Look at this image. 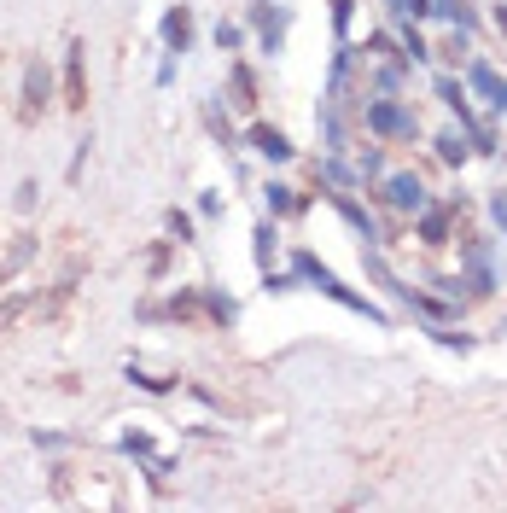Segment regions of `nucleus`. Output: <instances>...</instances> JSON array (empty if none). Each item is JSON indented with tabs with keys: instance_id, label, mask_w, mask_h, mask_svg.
<instances>
[{
	"instance_id": "obj_1",
	"label": "nucleus",
	"mask_w": 507,
	"mask_h": 513,
	"mask_svg": "<svg viewBox=\"0 0 507 513\" xmlns=\"http://www.w3.org/2000/svg\"><path fill=\"white\" fill-rule=\"evenodd\" d=\"M292 269H298V280H304V286H315L321 298H333L338 309H350V315H362V321H373V327H391V315H385V309L373 304L368 292H356V286H344V280H338V274L327 269L321 257H315V251H292Z\"/></svg>"
},
{
	"instance_id": "obj_2",
	"label": "nucleus",
	"mask_w": 507,
	"mask_h": 513,
	"mask_svg": "<svg viewBox=\"0 0 507 513\" xmlns=\"http://www.w3.org/2000/svg\"><path fill=\"white\" fill-rule=\"evenodd\" d=\"M362 123H368L373 140H420V117L397 94H368L362 100Z\"/></svg>"
},
{
	"instance_id": "obj_3",
	"label": "nucleus",
	"mask_w": 507,
	"mask_h": 513,
	"mask_svg": "<svg viewBox=\"0 0 507 513\" xmlns=\"http://www.w3.org/2000/svg\"><path fill=\"white\" fill-rule=\"evenodd\" d=\"M373 193H379V205L385 210H397V216H408V222L432 205V193H426L420 170H385V181H373Z\"/></svg>"
},
{
	"instance_id": "obj_4",
	"label": "nucleus",
	"mask_w": 507,
	"mask_h": 513,
	"mask_svg": "<svg viewBox=\"0 0 507 513\" xmlns=\"http://www.w3.org/2000/svg\"><path fill=\"white\" fill-rule=\"evenodd\" d=\"M461 274H467L473 298H496V286H502V274H496V234L461 240Z\"/></svg>"
},
{
	"instance_id": "obj_5",
	"label": "nucleus",
	"mask_w": 507,
	"mask_h": 513,
	"mask_svg": "<svg viewBox=\"0 0 507 513\" xmlns=\"http://www.w3.org/2000/svg\"><path fill=\"white\" fill-rule=\"evenodd\" d=\"M455 216H461V210L449 205V199H432V205L420 210V216H414V240L426 245V251H443V245H455Z\"/></svg>"
},
{
	"instance_id": "obj_6",
	"label": "nucleus",
	"mask_w": 507,
	"mask_h": 513,
	"mask_svg": "<svg viewBox=\"0 0 507 513\" xmlns=\"http://www.w3.org/2000/svg\"><path fill=\"white\" fill-rule=\"evenodd\" d=\"M362 269H368V280L379 286V292H385V298H397L403 309H414V292H420V286L397 280V269L385 263V251H379V245H362Z\"/></svg>"
},
{
	"instance_id": "obj_7",
	"label": "nucleus",
	"mask_w": 507,
	"mask_h": 513,
	"mask_svg": "<svg viewBox=\"0 0 507 513\" xmlns=\"http://www.w3.org/2000/svg\"><path fill=\"white\" fill-rule=\"evenodd\" d=\"M47 100H53V70L41 65V59H30V65H24V82H18V111H24V117H41Z\"/></svg>"
},
{
	"instance_id": "obj_8",
	"label": "nucleus",
	"mask_w": 507,
	"mask_h": 513,
	"mask_svg": "<svg viewBox=\"0 0 507 513\" xmlns=\"http://www.w3.org/2000/svg\"><path fill=\"white\" fill-rule=\"evenodd\" d=\"M245 146H251L257 158H269V164H292V158H298L292 135H286V129H274V123H251V129H245Z\"/></svg>"
},
{
	"instance_id": "obj_9",
	"label": "nucleus",
	"mask_w": 507,
	"mask_h": 513,
	"mask_svg": "<svg viewBox=\"0 0 507 513\" xmlns=\"http://www.w3.org/2000/svg\"><path fill=\"white\" fill-rule=\"evenodd\" d=\"M65 105L70 111L88 105V41H70L65 47Z\"/></svg>"
},
{
	"instance_id": "obj_10",
	"label": "nucleus",
	"mask_w": 507,
	"mask_h": 513,
	"mask_svg": "<svg viewBox=\"0 0 507 513\" xmlns=\"http://www.w3.org/2000/svg\"><path fill=\"white\" fill-rule=\"evenodd\" d=\"M333 199V210L350 222V234H362V245H385V228H379V216H373L368 205H356L350 193H327Z\"/></svg>"
},
{
	"instance_id": "obj_11",
	"label": "nucleus",
	"mask_w": 507,
	"mask_h": 513,
	"mask_svg": "<svg viewBox=\"0 0 507 513\" xmlns=\"http://www.w3.org/2000/svg\"><path fill=\"white\" fill-rule=\"evenodd\" d=\"M432 94H438V100L449 105L455 117H461V129H473V123H484V117L473 111V88H467V76H438V82H432Z\"/></svg>"
},
{
	"instance_id": "obj_12",
	"label": "nucleus",
	"mask_w": 507,
	"mask_h": 513,
	"mask_svg": "<svg viewBox=\"0 0 507 513\" xmlns=\"http://www.w3.org/2000/svg\"><path fill=\"white\" fill-rule=\"evenodd\" d=\"M158 41H164V53H193V12L187 6H169L164 18H158Z\"/></svg>"
},
{
	"instance_id": "obj_13",
	"label": "nucleus",
	"mask_w": 507,
	"mask_h": 513,
	"mask_svg": "<svg viewBox=\"0 0 507 513\" xmlns=\"http://www.w3.org/2000/svg\"><path fill=\"white\" fill-rule=\"evenodd\" d=\"M263 205H269V216L274 222H280V216H304L309 210V193H298V187H292V181H263Z\"/></svg>"
},
{
	"instance_id": "obj_14",
	"label": "nucleus",
	"mask_w": 507,
	"mask_h": 513,
	"mask_svg": "<svg viewBox=\"0 0 507 513\" xmlns=\"http://www.w3.org/2000/svg\"><path fill=\"white\" fill-rule=\"evenodd\" d=\"M245 30H292V6H280V0H251L245 6Z\"/></svg>"
},
{
	"instance_id": "obj_15",
	"label": "nucleus",
	"mask_w": 507,
	"mask_h": 513,
	"mask_svg": "<svg viewBox=\"0 0 507 513\" xmlns=\"http://www.w3.org/2000/svg\"><path fill=\"white\" fill-rule=\"evenodd\" d=\"M199 304H204V321L210 327H234L239 321V298L222 292V286H199Z\"/></svg>"
},
{
	"instance_id": "obj_16",
	"label": "nucleus",
	"mask_w": 507,
	"mask_h": 513,
	"mask_svg": "<svg viewBox=\"0 0 507 513\" xmlns=\"http://www.w3.org/2000/svg\"><path fill=\"white\" fill-rule=\"evenodd\" d=\"M467 88H473L490 111L502 105V76H496V65H490V59H467Z\"/></svg>"
},
{
	"instance_id": "obj_17",
	"label": "nucleus",
	"mask_w": 507,
	"mask_h": 513,
	"mask_svg": "<svg viewBox=\"0 0 507 513\" xmlns=\"http://www.w3.org/2000/svg\"><path fill=\"white\" fill-rule=\"evenodd\" d=\"M315 175H321L333 193H350V187H362V170H356V164H344V152H321Z\"/></svg>"
},
{
	"instance_id": "obj_18",
	"label": "nucleus",
	"mask_w": 507,
	"mask_h": 513,
	"mask_svg": "<svg viewBox=\"0 0 507 513\" xmlns=\"http://www.w3.org/2000/svg\"><path fill=\"white\" fill-rule=\"evenodd\" d=\"M432 152H438L449 170H461L473 158V140H467V129H443V135H432Z\"/></svg>"
},
{
	"instance_id": "obj_19",
	"label": "nucleus",
	"mask_w": 507,
	"mask_h": 513,
	"mask_svg": "<svg viewBox=\"0 0 507 513\" xmlns=\"http://www.w3.org/2000/svg\"><path fill=\"white\" fill-rule=\"evenodd\" d=\"M397 47H403V65H426L432 59V41L420 35L414 18H397Z\"/></svg>"
},
{
	"instance_id": "obj_20",
	"label": "nucleus",
	"mask_w": 507,
	"mask_h": 513,
	"mask_svg": "<svg viewBox=\"0 0 507 513\" xmlns=\"http://www.w3.org/2000/svg\"><path fill=\"white\" fill-rule=\"evenodd\" d=\"M228 88H234V100H228V105H239V111H257V76H251V65H245V59H234V65H228Z\"/></svg>"
},
{
	"instance_id": "obj_21",
	"label": "nucleus",
	"mask_w": 507,
	"mask_h": 513,
	"mask_svg": "<svg viewBox=\"0 0 507 513\" xmlns=\"http://www.w3.org/2000/svg\"><path fill=\"white\" fill-rule=\"evenodd\" d=\"M274 251H280V234H274V216H263V222L251 228V257H257V269H274Z\"/></svg>"
},
{
	"instance_id": "obj_22",
	"label": "nucleus",
	"mask_w": 507,
	"mask_h": 513,
	"mask_svg": "<svg viewBox=\"0 0 507 513\" xmlns=\"http://www.w3.org/2000/svg\"><path fill=\"white\" fill-rule=\"evenodd\" d=\"M123 379H129L135 391H146V397H169V391H175V379H169V374H152V368H140V362H129Z\"/></svg>"
},
{
	"instance_id": "obj_23",
	"label": "nucleus",
	"mask_w": 507,
	"mask_h": 513,
	"mask_svg": "<svg viewBox=\"0 0 507 513\" xmlns=\"http://www.w3.org/2000/svg\"><path fill=\"white\" fill-rule=\"evenodd\" d=\"M426 333H432V344H443V350H461V356L478 344L473 333H455V321H426Z\"/></svg>"
},
{
	"instance_id": "obj_24",
	"label": "nucleus",
	"mask_w": 507,
	"mask_h": 513,
	"mask_svg": "<svg viewBox=\"0 0 507 513\" xmlns=\"http://www.w3.org/2000/svg\"><path fill=\"white\" fill-rule=\"evenodd\" d=\"M117 449H123V455H135V461H152V432H146V426H129V432H117Z\"/></svg>"
},
{
	"instance_id": "obj_25",
	"label": "nucleus",
	"mask_w": 507,
	"mask_h": 513,
	"mask_svg": "<svg viewBox=\"0 0 507 513\" xmlns=\"http://www.w3.org/2000/svg\"><path fill=\"white\" fill-rule=\"evenodd\" d=\"M204 129H210V135L222 140L228 152H234V146H239V135H234V129H228V117H222V100H204Z\"/></svg>"
},
{
	"instance_id": "obj_26",
	"label": "nucleus",
	"mask_w": 507,
	"mask_h": 513,
	"mask_svg": "<svg viewBox=\"0 0 507 513\" xmlns=\"http://www.w3.org/2000/svg\"><path fill=\"white\" fill-rule=\"evenodd\" d=\"M164 228H169V240H175V245H193V240H199V222H193V216H187L181 205L164 216Z\"/></svg>"
},
{
	"instance_id": "obj_27",
	"label": "nucleus",
	"mask_w": 507,
	"mask_h": 513,
	"mask_svg": "<svg viewBox=\"0 0 507 513\" xmlns=\"http://www.w3.org/2000/svg\"><path fill=\"white\" fill-rule=\"evenodd\" d=\"M210 41H216V53H239V47H245V24H228V18H222V24L210 30Z\"/></svg>"
},
{
	"instance_id": "obj_28",
	"label": "nucleus",
	"mask_w": 507,
	"mask_h": 513,
	"mask_svg": "<svg viewBox=\"0 0 507 513\" xmlns=\"http://www.w3.org/2000/svg\"><path fill=\"white\" fill-rule=\"evenodd\" d=\"M467 140H473V152H484V158H496V152H502L496 123H473V129H467Z\"/></svg>"
},
{
	"instance_id": "obj_29",
	"label": "nucleus",
	"mask_w": 507,
	"mask_h": 513,
	"mask_svg": "<svg viewBox=\"0 0 507 513\" xmlns=\"http://www.w3.org/2000/svg\"><path fill=\"white\" fill-rule=\"evenodd\" d=\"M169 315H175V321H187V315H204V304H199V286H181V292L169 298Z\"/></svg>"
},
{
	"instance_id": "obj_30",
	"label": "nucleus",
	"mask_w": 507,
	"mask_h": 513,
	"mask_svg": "<svg viewBox=\"0 0 507 513\" xmlns=\"http://www.w3.org/2000/svg\"><path fill=\"white\" fill-rule=\"evenodd\" d=\"M350 24H356V0H333V41H350Z\"/></svg>"
},
{
	"instance_id": "obj_31",
	"label": "nucleus",
	"mask_w": 507,
	"mask_h": 513,
	"mask_svg": "<svg viewBox=\"0 0 507 513\" xmlns=\"http://www.w3.org/2000/svg\"><path fill=\"white\" fill-rule=\"evenodd\" d=\"M373 94H403V65H379L373 70Z\"/></svg>"
},
{
	"instance_id": "obj_32",
	"label": "nucleus",
	"mask_w": 507,
	"mask_h": 513,
	"mask_svg": "<svg viewBox=\"0 0 507 513\" xmlns=\"http://www.w3.org/2000/svg\"><path fill=\"white\" fill-rule=\"evenodd\" d=\"M292 286H304V280H298V269H263V292H292Z\"/></svg>"
},
{
	"instance_id": "obj_33",
	"label": "nucleus",
	"mask_w": 507,
	"mask_h": 513,
	"mask_svg": "<svg viewBox=\"0 0 507 513\" xmlns=\"http://www.w3.org/2000/svg\"><path fill=\"white\" fill-rule=\"evenodd\" d=\"M385 6H391V18H414V24L432 18V0H385Z\"/></svg>"
},
{
	"instance_id": "obj_34",
	"label": "nucleus",
	"mask_w": 507,
	"mask_h": 513,
	"mask_svg": "<svg viewBox=\"0 0 507 513\" xmlns=\"http://www.w3.org/2000/svg\"><path fill=\"white\" fill-rule=\"evenodd\" d=\"M356 170H362V181H385V152H379V146H368V152L356 158Z\"/></svg>"
},
{
	"instance_id": "obj_35",
	"label": "nucleus",
	"mask_w": 507,
	"mask_h": 513,
	"mask_svg": "<svg viewBox=\"0 0 507 513\" xmlns=\"http://www.w3.org/2000/svg\"><path fill=\"white\" fill-rule=\"evenodd\" d=\"M169 251H175V240L152 245V257H146V269H152V280H164V269H169Z\"/></svg>"
},
{
	"instance_id": "obj_36",
	"label": "nucleus",
	"mask_w": 507,
	"mask_h": 513,
	"mask_svg": "<svg viewBox=\"0 0 507 513\" xmlns=\"http://www.w3.org/2000/svg\"><path fill=\"white\" fill-rule=\"evenodd\" d=\"M490 228L507 240V193H490Z\"/></svg>"
},
{
	"instance_id": "obj_37",
	"label": "nucleus",
	"mask_w": 507,
	"mask_h": 513,
	"mask_svg": "<svg viewBox=\"0 0 507 513\" xmlns=\"http://www.w3.org/2000/svg\"><path fill=\"white\" fill-rule=\"evenodd\" d=\"M432 286H438L443 298H455V304H461V286H467V274H438Z\"/></svg>"
},
{
	"instance_id": "obj_38",
	"label": "nucleus",
	"mask_w": 507,
	"mask_h": 513,
	"mask_svg": "<svg viewBox=\"0 0 507 513\" xmlns=\"http://www.w3.org/2000/svg\"><path fill=\"white\" fill-rule=\"evenodd\" d=\"M30 438H35V449H65V438H59V432H41V426H35Z\"/></svg>"
},
{
	"instance_id": "obj_39",
	"label": "nucleus",
	"mask_w": 507,
	"mask_h": 513,
	"mask_svg": "<svg viewBox=\"0 0 507 513\" xmlns=\"http://www.w3.org/2000/svg\"><path fill=\"white\" fill-rule=\"evenodd\" d=\"M35 199H41V187H35V181H24V187H18V210H35Z\"/></svg>"
},
{
	"instance_id": "obj_40",
	"label": "nucleus",
	"mask_w": 507,
	"mask_h": 513,
	"mask_svg": "<svg viewBox=\"0 0 507 513\" xmlns=\"http://www.w3.org/2000/svg\"><path fill=\"white\" fill-rule=\"evenodd\" d=\"M199 216H222V193H199Z\"/></svg>"
},
{
	"instance_id": "obj_41",
	"label": "nucleus",
	"mask_w": 507,
	"mask_h": 513,
	"mask_svg": "<svg viewBox=\"0 0 507 513\" xmlns=\"http://www.w3.org/2000/svg\"><path fill=\"white\" fill-rule=\"evenodd\" d=\"M82 164H88V135L76 140V158H70V181H76V175H82Z\"/></svg>"
},
{
	"instance_id": "obj_42",
	"label": "nucleus",
	"mask_w": 507,
	"mask_h": 513,
	"mask_svg": "<svg viewBox=\"0 0 507 513\" xmlns=\"http://www.w3.org/2000/svg\"><path fill=\"white\" fill-rule=\"evenodd\" d=\"M30 251H35V240L24 234V240H18V251H12V269H24V263H30Z\"/></svg>"
},
{
	"instance_id": "obj_43",
	"label": "nucleus",
	"mask_w": 507,
	"mask_h": 513,
	"mask_svg": "<svg viewBox=\"0 0 507 513\" xmlns=\"http://www.w3.org/2000/svg\"><path fill=\"white\" fill-rule=\"evenodd\" d=\"M175 82V53H164V65H158V88H169Z\"/></svg>"
},
{
	"instance_id": "obj_44",
	"label": "nucleus",
	"mask_w": 507,
	"mask_h": 513,
	"mask_svg": "<svg viewBox=\"0 0 507 513\" xmlns=\"http://www.w3.org/2000/svg\"><path fill=\"white\" fill-rule=\"evenodd\" d=\"M490 24H496V30L507 35V0H496V6H490Z\"/></svg>"
},
{
	"instance_id": "obj_45",
	"label": "nucleus",
	"mask_w": 507,
	"mask_h": 513,
	"mask_svg": "<svg viewBox=\"0 0 507 513\" xmlns=\"http://www.w3.org/2000/svg\"><path fill=\"white\" fill-rule=\"evenodd\" d=\"M496 111H507V82H502V105H496Z\"/></svg>"
}]
</instances>
